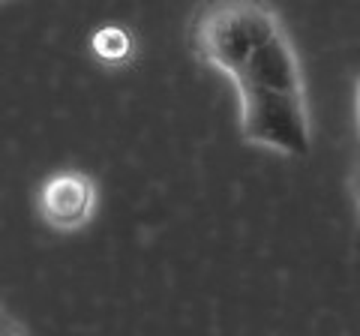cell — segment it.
<instances>
[{
    "instance_id": "cell-4",
    "label": "cell",
    "mask_w": 360,
    "mask_h": 336,
    "mask_svg": "<svg viewBox=\"0 0 360 336\" xmlns=\"http://www.w3.org/2000/svg\"><path fill=\"white\" fill-rule=\"evenodd\" d=\"M94 46H96V51L103 54V58H123V54L129 51V39H127V33L123 30L108 27V30L99 33Z\"/></svg>"
},
{
    "instance_id": "cell-6",
    "label": "cell",
    "mask_w": 360,
    "mask_h": 336,
    "mask_svg": "<svg viewBox=\"0 0 360 336\" xmlns=\"http://www.w3.org/2000/svg\"><path fill=\"white\" fill-rule=\"evenodd\" d=\"M357 205H360V172H357Z\"/></svg>"
},
{
    "instance_id": "cell-1",
    "label": "cell",
    "mask_w": 360,
    "mask_h": 336,
    "mask_svg": "<svg viewBox=\"0 0 360 336\" xmlns=\"http://www.w3.org/2000/svg\"><path fill=\"white\" fill-rule=\"evenodd\" d=\"M279 27L252 0H225L201 21V51L231 78L252 58V51L274 37Z\"/></svg>"
},
{
    "instance_id": "cell-5",
    "label": "cell",
    "mask_w": 360,
    "mask_h": 336,
    "mask_svg": "<svg viewBox=\"0 0 360 336\" xmlns=\"http://www.w3.org/2000/svg\"><path fill=\"white\" fill-rule=\"evenodd\" d=\"M0 336H15V333H13V330H9V328H6V324H0Z\"/></svg>"
},
{
    "instance_id": "cell-2",
    "label": "cell",
    "mask_w": 360,
    "mask_h": 336,
    "mask_svg": "<svg viewBox=\"0 0 360 336\" xmlns=\"http://www.w3.org/2000/svg\"><path fill=\"white\" fill-rule=\"evenodd\" d=\"M243 103V136L267 144L274 150L303 156L309 150V127L300 93L252 91L240 93Z\"/></svg>"
},
{
    "instance_id": "cell-3",
    "label": "cell",
    "mask_w": 360,
    "mask_h": 336,
    "mask_svg": "<svg viewBox=\"0 0 360 336\" xmlns=\"http://www.w3.org/2000/svg\"><path fill=\"white\" fill-rule=\"evenodd\" d=\"M42 207H45V217L51 222H58V226H75V222L87 219V210H90L87 181H82L75 174L58 177V181L45 189Z\"/></svg>"
}]
</instances>
